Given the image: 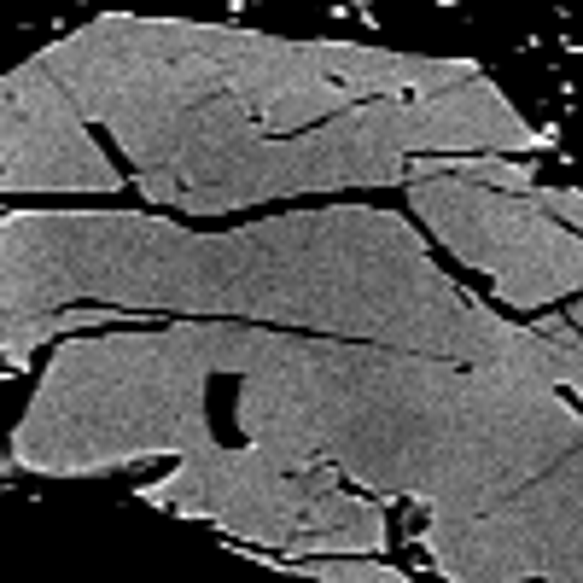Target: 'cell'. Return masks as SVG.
<instances>
[{
	"label": "cell",
	"mask_w": 583,
	"mask_h": 583,
	"mask_svg": "<svg viewBox=\"0 0 583 583\" xmlns=\"http://www.w3.org/2000/svg\"><path fill=\"white\" fill-rule=\"evenodd\" d=\"M82 298L117 315H234L572 385V344L473 304L391 210H292L234 234H187L135 210L0 216V339Z\"/></svg>",
	"instance_id": "2"
},
{
	"label": "cell",
	"mask_w": 583,
	"mask_h": 583,
	"mask_svg": "<svg viewBox=\"0 0 583 583\" xmlns=\"http://www.w3.org/2000/svg\"><path fill=\"white\" fill-rule=\"evenodd\" d=\"M152 502L175 514L222 525L228 537L280 549V560H327V554H379L385 519L374 502L344 490L339 473H286L280 461L245 444H205L181 455L170 479L152 484Z\"/></svg>",
	"instance_id": "3"
},
{
	"label": "cell",
	"mask_w": 583,
	"mask_h": 583,
	"mask_svg": "<svg viewBox=\"0 0 583 583\" xmlns=\"http://www.w3.org/2000/svg\"><path fill=\"white\" fill-rule=\"evenodd\" d=\"M525 146L537 135L467 65L199 24L111 18L0 82V193L251 210Z\"/></svg>",
	"instance_id": "1"
}]
</instances>
